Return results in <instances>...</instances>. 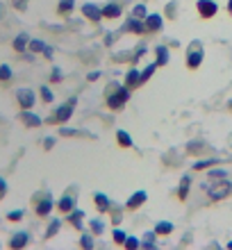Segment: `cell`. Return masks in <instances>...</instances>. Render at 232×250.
<instances>
[{
	"mask_svg": "<svg viewBox=\"0 0 232 250\" xmlns=\"http://www.w3.org/2000/svg\"><path fill=\"white\" fill-rule=\"evenodd\" d=\"M203 191H205L207 196H210V200H223V198H228L232 193V182L226 178H207L205 182H203Z\"/></svg>",
	"mask_w": 232,
	"mask_h": 250,
	"instance_id": "cell-1",
	"label": "cell"
},
{
	"mask_svg": "<svg viewBox=\"0 0 232 250\" xmlns=\"http://www.w3.org/2000/svg\"><path fill=\"white\" fill-rule=\"evenodd\" d=\"M127 100H130V89H127L126 84H116V82H112V84L107 86L105 103H107V107H109L112 112L123 109V105H126Z\"/></svg>",
	"mask_w": 232,
	"mask_h": 250,
	"instance_id": "cell-2",
	"label": "cell"
},
{
	"mask_svg": "<svg viewBox=\"0 0 232 250\" xmlns=\"http://www.w3.org/2000/svg\"><path fill=\"white\" fill-rule=\"evenodd\" d=\"M75 105H78V100L75 98H68L64 105H60L57 109H55V114L50 116V123H68L71 121V116H73V112H75Z\"/></svg>",
	"mask_w": 232,
	"mask_h": 250,
	"instance_id": "cell-3",
	"label": "cell"
},
{
	"mask_svg": "<svg viewBox=\"0 0 232 250\" xmlns=\"http://www.w3.org/2000/svg\"><path fill=\"white\" fill-rule=\"evenodd\" d=\"M55 203H53V198L48 196V193H37V198H34V214L39 218H46L50 211H53Z\"/></svg>",
	"mask_w": 232,
	"mask_h": 250,
	"instance_id": "cell-4",
	"label": "cell"
},
{
	"mask_svg": "<svg viewBox=\"0 0 232 250\" xmlns=\"http://www.w3.org/2000/svg\"><path fill=\"white\" fill-rule=\"evenodd\" d=\"M16 103H19L21 109H32L37 105V96H34L32 89H19L16 91Z\"/></svg>",
	"mask_w": 232,
	"mask_h": 250,
	"instance_id": "cell-5",
	"label": "cell"
},
{
	"mask_svg": "<svg viewBox=\"0 0 232 250\" xmlns=\"http://www.w3.org/2000/svg\"><path fill=\"white\" fill-rule=\"evenodd\" d=\"M196 9H198V14L203 19H212L214 14L219 12V5H216L214 0H198V2H196Z\"/></svg>",
	"mask_w": 232,
	"mask_h": 250,
	"instance_id": "cell-6",
	"label": "cell"
},
{
	"mask_svg": "<svg viewBox=\"0 0 232 250\" xmlns=\"http://www.w3.org/2000/svg\"><path fill=\"white\" fill-rule=\"evenodd\" d=\"M144 25H146V34H157L164 25V21L159 14H148L146 19H144Z\"/></svg>",
	"mask_w": 232,
	"mask_h": 250,
	"instance_id": "cell-7",
	"label": "cell"
},
{
	"mask_svg": "<svg viewBox=\"0 0 232 250\" xmlns=\"http://www.w3.org/2000/svg\"><path fill=\"white\" fill-rule=\"evenodd\" d=\"M82 14H84L86 21H93V23H98V21L103 19V7L93 5V2H86V5H82Z\"/></svg>",
	"mask_w": 232,
	"mask_h": 250,
	"instance_id": "cell-8",
	"label": "cell"
},
{
	"mask_svg": "<svg viewBox=\"0 0 232 250\" xmlns=\"http://www.w3.org/2000/svg\"><path fill=\"white\" fill-rule=\"evenodd\" d=\"M146 200H148V193H146V191H134L132 196L127 198L126 207H127L130 211H134V209H139V207H141L144 203H146Z\"/></svg>",
	"mask_w": 232,
	"mask_h": 250,
	"instance_id": "cell-9",
	"label": "cell"
},
{
	"mask_svg": "<svg viewBox=\"0 0 232 250\" xmlns=\"http://www.w3.org/2000/svg\"><path fill=\"white\" fill-rule=\"evenodd\" d=\"M30 244V234L27 232H16V234H12V239H9V248L12 250H21V248H25V246Z\"/></svg>",
	"mask_w": 232,
	"mask_h": 250,
	"instance_id": "cell-10",
	"label": "cell"
},
{
	"mask_svg": "<svg viewBox=\"0 0 232 250\" xmlns=\"http://www.w3.org/2000/svg\"><path fill=\"white\" fill-rule=\"evenodd\" d=\"M126 86L130 89V91H132V89H139V86H141V73H139V68H130V71H127Z\"/></svg>",
	"mask_w": 232,
	"mask_h": 250,
	"instance_id": "cell-11",
	"label": "cell"
},
{
	"mask_svg": "<svg viewBox=\"0 0 232 250\" xmlns=\"http://www.w3.org/2000/svg\"><path fill=\"white\" fill-rule=\"evenodd\" d=\"M27 46H30V34L27 32H21L19 37L12 41V48L16 50V53H25Z\"/></svg>",
	"mask_w": 232,
	"mask_h": 250,
	"instance_id": "cell-12",
	"label": "cell"
},
{
	"mask_svg": "<svg viewBox=\"0 0 232 250\" xmlns=\"http://www.w3.org/2000/svg\"><path fill=\"white\" fill-rule=\"evenodd\" d=\"M21 123H25L27 127H39L43 121H41L37 114L30 112V109H23V112H21Z\"/></svg>",
	"mask_w": 232,
	"mask_h": 250,
	"instance_id": "cell-13",
	"label": "cell"
},
{
	"mask_svg": "<svg viewBox=\"0 0 232 250\" xmlns=\"http://www.w3.org/2000/svg\"><path fill=\"white\" fill-rule=\"evenodd\" d=\"M121 14H123V9H121V5H116V2H109V5L103 7V19H121Z\"/></svg>",
	"mask_w": 232,
	"mask_h": 250,
	"instance_id": "cell-14",
	"label": "cell"
},
{
	"mask_svg": "<svg viewBox=\"0 0 232 250\" xmlns=\"http://www.w3.org/2000/svg\"><path fill=\"white\" fill-rule=\"evenodd\" d=\"M126 30L127 32H132V34H146V25H144V21L141 19H127L126 23Z\"/></svg>",
	"mask_w": 232,
	"mask_h": 250,
	"instance_id": "cell-15",
	"label": "cell"
},
{
	"mask_svg": "<svg viewBox=\"0 0 232 250\" xmlns=\"http://www.w3.org/2000/svg\"><path fill=\"white\" fill-rule=\"evenodd\" d=\"M66 221L71 225H73L75 230H82V221H84V211L82 209H73V211H68L66 214Z\"/></svg>",
	"mask_w": 232,
	"mask_h": 250,
	"instance_id": "cell-16",
	"label": "cell"
},
{
	"mask_svg": "<svg viewBox=\"0 0 232 250\" xmlns=\"http://www.w3.org/2000/svg\"><path fill=\"white\" fill-rule=\"evenodd\" d=\"M75 209V198L73 196H64L60 198V203H57V211L60 214H68V211Z\"/></svg>",
	"mask_w": 232,
	"mask_h": 250,
	"instance_id": "cell-17",
	"label": "cell"
},
{
	"mask_svg": "<svg viewBox=\"0 0 232 250\" xmlns=\"http://www.w3.org/2000/svg\"><path fill=\"white\" fill-rule=\"evenodd\" d=\"M200 64H203V50H191L189 57H187V68H189V71H196Z\"/></svg>",
	"mask_w": 232,
	"mask_h": 250,
	"instance_id": "cell-18",
	"label": "cell"
},
{
	"mask_svg": "<svg viewBox=\"0 0 232 250\" xmlns=\"http://www.w3.org/2000/svg\"><path fill=\"white\" fill-rule=\"evenodd\" d=\"M93 203H96V209H98V214H105L112 205H109V198L105 196V193H93Z\"/></svg>",
	"mask_w": 232,
	"mask_h": 250,
	"instance_id": "cell-19",
	"label": "cell"
},
{
	"mask_svg": "<svg viewBox=\"0 0 232 250\" xmlns=\"http://www.w3.org/2000/svg\"><path fill=\"white\" fill-rule=\"evenodd\" d=\"M189 187H191V178H189V175H185V178L180 180L178 200H182V203H185V200H187V196H189Z\"/></svg>",
	"mask_w": 232,
	"mask_h": 250,
	"instance_id": "cell-20",
	"label": "cell"
},
{
	"mask_svg": "<svg viewBox=\"0 0 232 250\" xmlns=\"http://www.w3.org/2000/svg\"><path fill=\"white\" fill-rule=\"evenodd\" d=\"M173 232V223H169V221H159L157 225H155V234L157 237H169Z\"/></svg>",
	"mask_w": 232,
	"mask_h": 250,
	"instance_id": "cell-21",
	"label": "cell"
},
{
	"mask_svg": "<svg viewBox=\"0 0 232 250\" xmlns=\"http://www.w3.org/2000/svg\"><path fill=\"white\" fill-rule=\"evenodd\" d=\"M155 55H157V60H155V64H157V66H166V64H169V48H166V46H157V48H155Z\"/></svg>",
	"mask_w": 232,
	"mask_h": 250,
	"instance_id": "cell-22",
	"label": "cell"
},
{
	"mask_svg": "<svg viewBox=\"0 0 232 250\" xmlns=\"http://www.w3.org/2000/svg\"><path fill=\"white\" fill-rule=\"evenodd\" d=\"M73 7H75V0H60L57 14H60V16H68V14L73 12Z\"/></svg>",
	"mask_w": 232,
	"mask_h": 250,
	"instance_id": "cell-23",
	"label": "cell"
},
{
	"mask_svg": "<svg viewBox=\"0 0 232 250\" xmlns=\"http://www.w3.org/2000/svg\"><path fill=\"white\" fill-rule=\"evenodd\" d=\"M60 230H62V221H60V218H53V221H50V225H48L46 234H43V239H46V241H48V239H53Z\"/></svg>",
	"mask_w": 232,
	"mask_h": 250,
	"instance_id": "cell-24",
	"label": "cell"
},
{
	"mask_svg": "<svg viewBox=\"0 0 232 250\" xmlns=\"http://www.w3.org/2000/svg\"><path fill=\"white\" fill-rule=\"evenodd\" d=\"M116 141H119L121 148H132V137H130L126 130H119V132H116Z\"/></svg>",
	"mask_w": 232,
	"mask_h": 250,
	"instance_id": "cell-25",
	"label": "cell"
},
{
	"mask_svg": "<svg viewBox=\"0 0 232 250\" xmlns=\"http://www.w3.org/2000/svg\"><path fill=\"white\" fill-rule=\"evenodd\" d=\"M155 68H159V66H157V64H148L146 68H144V71H141V86H144V84H146V82H148V80L153 78Z\"/></svg>",
	"mask_w": 232,
	"mask_h": 250,
	"instance_id": "cell-26",
	"label": "cell"
},
{
	"mask_svg": "<svg viewBox=\"0 0 232 250\" xmlns=\"http://www.w3.org/2000/svg\"><path fill=\"white\" fill-rule=\"evenodd\" d=\"M221 159H203V162H196L193 164V171H205V168H210V166H216Z\"/></svg>",
	"mask_w": 232,
	"mask_h": 250,
	"instance_id": "cell-27",
	"label": "cell"
},
{
	"mask_svg": "<svg viewBox=\"0 0 232 250\" xmlns=\"http://www.w3.org/2000/svg\"><path fill=\"white\" fill-rule=\"evenodd\" d=\"M27 50H30V53H43V50H46V43H43V41H39V39H30V46H27Z\"/></svg>",
	"mask_w": 232,
	"mask_h": 250,
	"instance_id": "cell-28",
	"label": "cell"
},
{
	"mask_svg": "<svg viewBox=\"0 0 232 250\" xmlns=\"http://www.w3.org/2000/svg\"><path fill=\"white\" fill-rule=\"evenodd\" d=\"M89 230H91V234H103L105 232V223L100 218H93L91 223H89Z\"/></svg>",
	"mask_w": 232,
	"mask_h": 250,
	"instance_id": "cell-29",
	"label": "cell"
},
{
	"mask_svg": "<svg viewBox=\"0 0 232 250\" xmlns=\"http://www.w3.org/2000/svg\"><path fill=\"white\" fill-rule=\"evenodd\" d=\"M23 216H25V209H14V211H9V214H7V221H12V223H19Z\"/></svg>",
	"mask_w": 232,
	"mask_h": 250,
	"instance_id": "cell-30",
	"label": "cell"
},
{
	"mask_svg": "<svg viewBox=\"0 0 232 250\" xmlns=\"http://www.w3.org/2000/svg\"><path fill=\"white\" fill-rule=\"evenodd\" d=\"M39 93H41V98H43V103H48V105H50V103H53V100H55L53 91H50L48 86H39Z\"/></svg>",
	"mask_w": 232,
	"mask_h": 250,
	"instance_id": "cell-31",
	"label": "cell"
},
{
	"mask_svg": "<svg viewBox=\"0 0 232 250\" xmlns=\"http://www.w3.org/2000/svg\"><path fill=\"white\" fill-rule=\"evenodd\" d=\"M12 80V68L7 64H2L0 66V82H9Z\"/></svg>",
	"mask_w": 232,
	"mask_h": 250,
	"instance_id": "cell-32",
	"label": "cell"
},
{
	"mask_svg": "<svg viewBox=\"0 0 232 250\" xmlns=\"http://www.w3.org/2000/svg\"><path fill=\"white\" fill-rule=\"evenodd\" d=\"M80 248H84V250L93 248V237L91 234H82V239H80Z\"/></svg>",
	"mask_w": 232,
	"mask_h": 250,
	"instance_id": "cell-33",
	"label": "cell"
},
{
	"mask_svg": "<svg viewBox=\"0 0 232 250\" xmlns=\"http://www.w3.org/2000/svg\"><path fill=\"white\" fill-rule=\"evenodd\" d=\"M132 16H134V19H141V21H144V19L148 16V9H146L144 5H137V7L132 9Z\"/></svg>",
	"mask_w": 232,
	"mask_h": 250,
	"instance_id": "cell-34",
	"label": "cell"
},
{
	"mask_svg": "<svg viewBox=\"0 0 232 250\" xmlns=\"http://www.w3.org/2000/svg\"><path fill=\"white\" fill-rule=\"evenodd\" d=\"M112 237H114V244H116V246H123V244H126V232H123V230H114Z\"/></svg>",
	"mask_w": 232,
	"mask_h": 250,
	"instance_id": "cell-35",
	"label": "cell"
},
{
	"mask_svg": "<svg viewBox=\"0 0 232 250\" xmlns=\"http://www.w3.org/2000/svg\"><path fill=\"white\" fill-rule=\"evenodd\" d=\"M12 7L16 9V12L23 14V12L27 9V0H12Z\"/></svg>",
	"mask_w": 232,
	"mask_h": 250,
	"instance_id": "cell-36",
	"label": "cell"
},
{
	"mask_svg": "<svg viewBox=\"0 0 232 250\" xmlns=\"http://www.w3.org/2000/svg\"><path fill=\"white\" fill-rule=\"evenodd\" d=\"M155 237H157V234H155V230L153 232H146V237H144V246L153 248V246H155Z\"/></svg>",
	"mask_w": 232,
	"mask_h": 250,
	"instance_id": "cell-37",
	"label": "cell"
},
{
	"mask_svg": "<svg viewBox=\"0 0 232 250\" xmlns=\"http://www.w3.org/2000/svg\"><path fill=\"white\" fill-rule=\"evenodd\" d=\"M126 246L127 250H132V248H139V239H134V237H126Z\"/></svg>",
	"mask_w": 232,
	"mask_h": 250,
	"instance_id": "cell-38",
	"label": "cell"
},
{
	"mask_svg": "<svg viewBox=\"0 0 232 250\" xmlns=\"http://www.w3.org/2000/svg\"><path fill=\"white\" fill-rule=\"evenodd\" d=\"M60 80H62V71L57 68V66H55L53 73H50V82H60Z\"/></svg>",
	"mask_w": 232,
	"mask_h": 250,
	"instance_id": "cell-39",
	"label": "cell"
},
{
	"mask_svg": "<svg viewBox=\"0 0 232 250\" xmlns=\"http://www.w3.org/2000/svg\"><path fill=\"white\" fill-rule=\"evenodd\" d=\"M43 57H46V60H53V55H55V48L53 46H46V50H43Z\"/></svg>",
	"mask_w": 232,
	"mask_h": 250,
	"instance_id": "cell-40",
	"label": "cell"
},
{
	"mask_svg": "<svg viewBox=\"0 0 232 250\" xmlns=\"http://www.w3.org/2000/svg\"><path fill=\"white\" fill-rule=\"evenodd\" d=\"M60 134L62 137H78L80 132L78 130H60Z\"/></svg>",
	"mask_w": 232,
	"mask_h": 250,
	"instance_id": "cell-41",
	"label": "cell"
},
{
	"mask_svg": "<svg viewBox=\"0 0 232 250\" xmlns=\"http://www.w3.org/2000/svg\"><path fill=\"white\" fill-rule=\"evenodd\" d=\"M144 53H146V46H139V48H137V53H134V62L139 60V57H144Z\"/></svg>",
	"mask_w": 232,
	"mask_h": 250,
	"instance_id": "cell-42",
	"label": "cell"
},
{
	"mask_svg": "<svg viewBox=\"0 0 232 250\" xmlns=\"http://www.w3.org/2000/svg\"><path fill=\"white\" fill-rule=\"evenodd\" d=\"M226 175H228L226 171H212L210 175H207V178H226Z\"/></svg>",
	"mask_w": 232,
	"mask_h": 250,
	"instance_id": "cell-43",
	"label": "cell"
},
{
	"mask_svg": "<svg viewBox=\"0 0 232 250\" xmlns=\"http://www.w3.org/2000/svg\"><path fill=\"white\" fill-rule=\"evenodd\" d=\"M98 78H100V73H98V71H93V73H89V75H86V80H89V82H96Z\"/></svg>",
	"mask_w": 232,
	"mask_h": 250,
	"instance_id": "cell-44",
	"label": "cell"
},
{
	"mask_svg": "<svg viewBox=\"0 0 232 250\" xmlns=\"http://www.w3.org/2000/svg\"><path fill=\"white\" fill-rule=\"evenodd\" d=\"M53 146H55V139H53V137H48V139H46V144H43V148H46V150H50Z\"/></svg>",
	"mask_w": 232,
	"mask_h": 250,
	"instance_id": "cell-45",
	"label": "cell"
},
{
	"mask_svg": "<svg viewBox=\"0 0 232 250\" xmlns=\"http://www.w3.org/2000/svg\"><path fill=\"white\" fill-rule=\"evenodd\" d=\"M5 193H7V182L0 178V196H5Z\"/></svg>",
	"mask_w": 232,
	"mask_h": 250,
	"instance_id": "cell-46",
	"label": "cell"
},
{
	"mask_svg": "<svg viewBox=\"0 0 232 250\" xmlns=\"http://www.w3.org/2000/svg\"><path fill=\"white\" fill-rule=\"evenodd\" d=\"M2 16H5V5L0 2V21H2Z\"/></svg>",
	"mask_w": 232,
	"mask_h": 250,
	"instance_id": "cell-47",
	"label": "cell"
},
{
	"mask_svg": "<svg viewBox=\"0 0 232 250\" xmlns=\"http://www.w3.org/2000/svg\"><path fill=\"white\" fill-rule=\"evenodd\" d=\"M228 14H230V16H232V0H230V2H228Z\"/></svg>",
	"mask_w": 232,
	"mask_h": 250,
	"instance_id": "cell-48",
	"label": "cell"
},
{
	"mask_svg": "<svg viewBox=\"0 0 232 250\" xmlns=\"http://www.w3.org/2000/svg\"><path fill=\"white\" fill-rule=\"evenodd\" d=\"M228 248H230V250H232V241H230V244H228Z\"/></svg>",
	"mask_w": 232,
	"mask_h": 250,
	"instance_id": "cell-49",
	"label": "cell"
},
{
	"mask_svg": "<svg viewBox=\"0 0 232 250\" xmlns=\"http://www.w3.org/2000/svg\"><path fill=\"white\" fill-rule=\"evenodd\" d=\"M230 112H232V100H230Z\"/></svg>",
	"mask_w": 232,
	"mask_h": 250,
	"instance_id": "cell-50",
	"label": "cell"
}]
</instances>
